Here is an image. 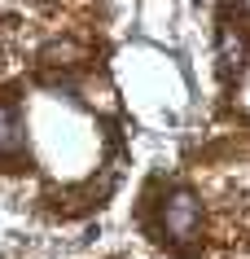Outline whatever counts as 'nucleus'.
<instances>
[{"label": "nucleus", "instance_id": "4", "mask_svg": "<svg viewBox=\"0 0 250 259\" xmlns=\"http://www.w3.org/2000/svg\"><path fill=\"white\" fill-rule=\"evenodd\" d=\"M241 14H246V18H250V0H241Z\"/></svg>", "mask_w": 250, "mask_h": 259}, {"label": "nucleus", "instance_id": "3", "mask_svg": "<svg viewBox=\"0 0 250 259\" xmlns=\"http://www.w3.org/2000/svg\"><path fill=\"white\" fill-rule=\"evenodd\" d=\"M22 145H27V132H22L18 110L0 106V154H22Z\"/></svg>", "mask_w": 250, "mask_h": 259}, {"label": "nucleus", "instance_id": "1", "mask_svg": "<svg viewBox=\"0 0 250 259\" xmlns=\"http://www.w3.org/2000/svg\"><path fill=\"white\" fill-rule=\"evenodd\" d=\"M163 229H167V237H171L176 246H189L197 237V229H202V202H197L189 189L167 193V202H163Z\"/></svg>", "mask_w": 250, "mask_h": 259}, {"label": "nucleus", "instance_id": "2", "mask_svg": "<svg viewBox=\"0 0 250 259\" xmlns=\"http://www.w3.org/2000/svg\"><path fill=\"white\" fill-rule=\"evenodd\" d=\"M241 62H246V40H241L233 27H224L220 31V70L233 79L237 70H241Z\"/></svg>", "mask_w": 250, "mask_h": 259}]
</instances>
